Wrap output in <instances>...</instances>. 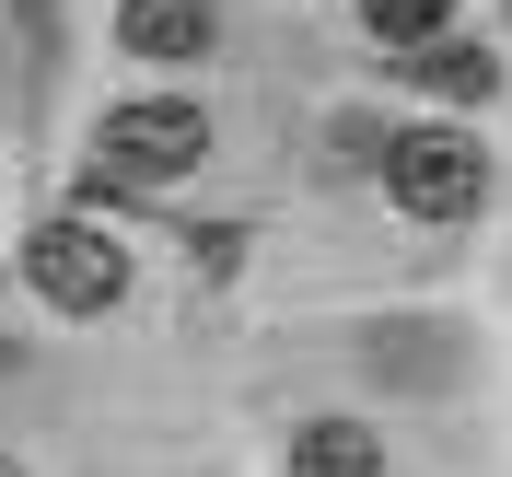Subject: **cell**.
I'll use <instances>...</instances> for the list:
<instances>
[{"instance_id":"cell-1","label":"cell","mask_w":512,"mask_h":477,"mask_svg":"<svg viewBox=\"0 0 512 477\" xmlns=\"http://www.w3.org/2000/svg\"><path fill=\"white\" fill-rule=\"evenodd\" d=\"M384 187H396L408 222H466L489 198V152L466 128H396V140H384Z\"/></svg>"},{"instance_id":"cell-2","label":"cell","mask_w":512,"mask_h":477,"mask_svg":"<svg viewBox=\"0 0 512 477\" xmlns=\"http://www.w3.org/2000/svg\"><path fill=\"white\" fill-rule=\"evenodd\" d=\"M210 152V117L175 94H140L105 117V175H140V187H163V175H187V163Z\"/></svg>"},{"instance_id":"cell-3","label":"cell","mask_w":512,"mask_h":477,"mask_svg":"<svg viewBox=\"0 0 512 477\" xmlns=\"http://www.w3.org/2000/svg\"><path fill=\"white\" fill-rule=\"evenodd\" d=\"M24 268H35V291L59 303V315H105L128 291V256H117V233H94V222H47L24 245Z\"/></svg>"},{"instance_id":"cell-4","label":"cell","mask_w":512,"mask_h":477,"mask_svg":"<svg viewBox=\"0 0 512 477\" xmlns=\"http://www.w3.org/2000/svg\"><path fill=\"white\" fill-rule=\"evenodd\" d=\"M117 47L128 59H198V47H210V0H128L117 12Z\"/></svg>"},{"instance_id":"cell-5","label":"cell","mask_w":512,"mask_h":477,"mask_svg":"<svg viewBox=\"0 0 512 477\" xmlns=\"http://www.w3.org/2000/svg\"><path fill=\"white\" fill-rule=\"evenodd\" d=\"M291 477H384L373 419H303L291 431Z\"/></svg>"},{"instance_id":"cell-6","label":"cell","mask_w":512,"mask_h":477,"mask_svg":"<svg viewBox=\"0 0 512 477\" xmlns=\"http://www.w3.org/2000/svg\"><path fill=\"white\" fill-rule=\"evenodd\" d=\"M396 59H408L443 105H489V82H501V59H489V47H466V35H419V47H396Z\"/></svg>"},{"instance_id":"cell-7","label":"cell","mask_w":512,"mask_h":477,"mask_svg":"<svg viewBox=\"0 0 512 477\" xmlns=\"http://www.w3.org/2000/svg\"><path fill=\"white\" fill-rule=\"evenodd\" d=\"M454 0H361V24H373V47H419V35H443Z\"/></svg>"}]
</instances>
